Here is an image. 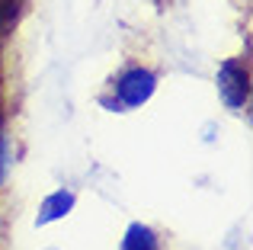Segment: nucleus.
Listing matches in <instances>:
<instances>
[{
	"label": "nucleus",
	"mask_w": 253,
	"mask_h": 250,
	"mask_svg": "<svg viewBox=\"0 0 253 250\" xmlns=\"http://www.w3.org/2000/svg\"><path fill=\"white\" fill-rule=\"evenodd\" d=\"M218 93H221V100L228 103L231 109H241L244 103H247V96H250V71H247V64L237 61V58L224 61L221 71H218Z\"/></svg>",
	"instance_id": "1"
},
{
	"label": "nucleus",
	"mask_w": 253,
	"mask_h": 250,
	"mask_svg": "<svg viewBox=\"0 0 253 250\" xmlns=\"http://www.w3.org/2000/svg\"><path fill=\"white\" fill-rule=\"evenodd\" d=\"M154 90H157V77L148 68H128L116 81V93L122 106H141L154 96Z\"/></svg>",
	"instance_id": "2"
},
{
	"label": "nucleus",
	"mask_w": 253,
	"mask_h": 250,
	"mask_svg": "<svg viewBox=\"0 0 253 250\" xmlns=\"http://www.w3.org/2000/svg\"><path fill=\"white\" fill-rule=\"evenodd\" d=\"M74 208V193L71 189H58V193H51L48 199L42 202V208H39V218L36 225H48V221H58L64 218V215Z\"/></svg>",
	"instance_id": "3"
},
{
	"label": "nucleus",
	"mask_w": 253,
	"mask_h": 250,
	"mask_svg": "<svg viewBox=\"0 0 253 250\" xmlns=\"http://www.w3.org/2000/svg\"><path fill=\"white\" fill-rule=\"evenodd\" d=\"M122 250H161V244H157V234L151 231L148 225H138L135 221V225L125 231Z\"/></svg>",
	"instance_id": "4"
},
{
	"label": "nucleus",
	"mask_w": 253,
	"mask_h": 250,
	"mask_svg": "<svg viewBox=\"0 0 253 250\" xmlns=\"http://www.w3.org/2000/svg\"><path fill=\"white\" fill-rule=\"evenodd\" d=\"M3 173H6V141L0 135V180H3Z\"/></svg>",
	"instance_id": "5"
},
{
	"label": "nucleus",
	"mask_w": 253,
	"mask_h": 250,
	"mask_svg": "<svg viewBox=\"0 0 253 250\" xmlns=\"http://www.w3.org/2000/svg\"><path fill=\"white\" fill-rule=\"evenodd\" d=\"M0 125H3V100H0Z\"/></svg>",
	"instance_id": "6"
}]
</instances>
